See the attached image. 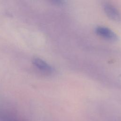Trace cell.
Instances as JSON below:
<instances>
[{
	"label": "cell",
	"mask_w": 121,
	"mask_h": 121,
	"mask_svg": "<svg viewBox=\"0 0 121 121\" xmlns=\"http://www.w3.org/2000/svg\"><path fill=\"white\" fill-rule=\"evenodd\" d=\"M52 2L53 3H55V4L56 5H62L63 4V3L64 2V1H62V0H53Z\"/></svg>",
	"instance_id": "cell-5"
},
{
	"label": "cell",
	"mask_w": 121,
	"mask_h": 121,
	"mask_svg": "<svg viewBox=\"0 0 121 121\" xmlns=\"http://www.w3.org/2000/svg\"><path fill=\"white\" fill-rule=\"evenodd\" d=\"M0 121H19L14 115L3 111H0Z\"/></svg>",
	"instance_id": "cell-4"
},
{
	"label": "cell",
	"mask_w": 121,
	"mask_h": 121,
	"mask_svg": "<svg viewBox=\"0 0 121 121\" xmlns=\"http://www.w3.org/2000/svg\"><path fill=\"white\" fill-rule=\"evenodd\" d=\"M33 62L37 68L43 72L51 73L52 71V67L46 62L41 59L38 58H34L33 60Z\"/></svg>",
	"instance_id": "cell-3"
},
{
	"label": "cell",
	"mask_w": 121,
	"mask_h": 121,
	"mask_svg": "<svg viewBox=\"0 0 121 121\" xmlns=\"http://www.w3.org/2000/svg\"><path fill=\"white\" fill-rule=\"evenodd\" d=\"M96 33L103 38L112 41H116L118 37L112 30L105 26H98L95 28Z\"/></svg>",
	"instance_id": "cell-1"
},
{
	"label": "cell",
	"mask_w": 121,
	"mask_h": 121,
	"mask_svg": "<svg viewBox=\"0 0 121 121\" xmlns=\"http://www.w3.org/2000/svg\"><path fill=\"white\" fill-rule=\"evenodd\" d=\"M104 9L106 15L110 19L117 22L121 20L120 12L113 5L109 3H105L104 5Z\"/></svg>",
	"instance_id": "cell-2"
}]
</instances>
